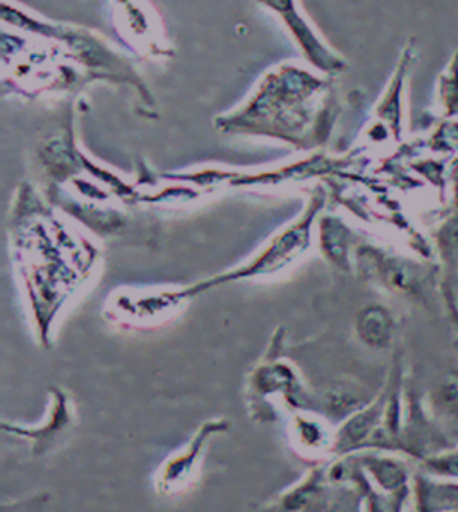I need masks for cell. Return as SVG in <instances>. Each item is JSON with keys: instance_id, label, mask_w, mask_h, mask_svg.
I'll return each instance as SVG.
<instances>
[{"instance_id": "obj_5", "label": "cell", "mask_w": 458, "mask_h": 512, "mask_svg": "<svg viewBox=\"0 0 458 512\" xmlns=\"http://www.w3.org/2000/svg\"><path fill=\"white\" fill-rule=\"evenodd\" d=\"M410 495V487L401 491H382L378 487L364 486L367 512H403Z\"/></svg>"}, {"instance_id": "obj_9", "label": "cell", "mask_w": 458, "mask_h": 512, "mask_svg": "<svg viewBox=\"0 0 458 512\" xmlns=\"http://www.w3.org/2000/svg\"><path fill=\"white\" fill-rule=\"evenodd\" d=\"M442 299H444V307H446V312L450 314V319L455 323V326L458 328V303L457 298H455V294L451 291L450 287H442Z\"/></svg>"}, {"instance_id": "obj_10", "label": "cell", "mask_w": 458, "mask_h": 512, "mask_svg": "<svg viewBox=\"0 0 458 512\" xmlns=\"http://www.w3.org/2000/svg\"><path fill=\"white\" fill-rule=\"evenodd\" d=\"M448 512H458V511H448Z\"/></svg>"}, {"instance_id": "obj_4", "label": "cell", "mask_w": 458, "mask_h": 512, "mask_svg": "<svg viewBox=\"0 0 458 512\" xmlns=\"http://www.w3.org/2000/svg\"><path fill=\"white\" fill-rule=\"evenodd\" d=\"M432 407L435 418L458 430V373L442 378L441 384L433 391Z\"/></svg>"}, {"instance_id": "obj_7", "label": "cell", "mask_w": 458, "mask_h": 512, "mask_svg": "<svg viewBox=\"0 0 458 512\" xmlns=\"http://www.w3.org/2000/svg\"><path fill=\"white\" fill-rule=\"evenodd\" d=\"M421 468L423 473L432 477L458 480V446H451L428 457L421 462Z\"/></svg>"}, {"instance_id": "obj_8", "label": "cell", "mask_w": 458, "mask_h": 512, "mask_svg": "<svg viewBox=\"0 0 458 512\" xmlns=\"http://www.w3.org/2000/svg\"><path fill=\"white\" fill-rule=\"evenodd\" d=\"M441 101L446 117L458 115V52L441 77Z\"/></svg>"}, {"instance_id": "obj_2", "label": "cell", "mask_w": 458, "mask_h": 512, "mask_svg": "<svg viewBox=\"0 0 458 512\" xmlns=\"http://www.w3.org/2000/svg\"><path fill=\"white\" fill-rule=\"evenodd\" d=\"M417 512L458 511V480L417 475L414 480Z\"/></svg>"}, {"instance_id": "obj_6", "label": "cell", "mask_w": 458, "mask_h": 512, "mask_svg": "<svg viewBox=\"0 0 458 512\" xmlns=\"http://www.w3.org/2000/svg\"><path fill=\"white\" fill-rule=\"evenodd\" d=\"M392 319L382 308H373L367 312L362 333L369 346L374 348H387L392 339Z\"/></svg>"}, {"instance_id": "obj_1", "label": "cell", "mask_w": 458, "mask_h": 512, "mask_svg": "<svg viewBox=\"0 0 458 512\" xmlns=\"http://www.w3.org/2000/svg\"><path fill=\"white\" fill-rule=\"evenodd\" d=\"M330 507V493L324 489L323 477L314 471L303 484L281 495L267 512H324Z\"/></svg>"}, {"instance_id": "obj_3", "label": "cell", "mask_w": 458, "mask_h": 512, "mask_svg": "<svg viewBox=\"0 0 458 512\" xmlns=\"http://www.w3.org/2000/svg\"><path fill=\"white\" fill-rule=\"evenodd\" d=\"M365 468L371 473L376 487L382 491H401L410 487V473L403 462L389 457H371Z\"/></svg>"}]
</instances>
